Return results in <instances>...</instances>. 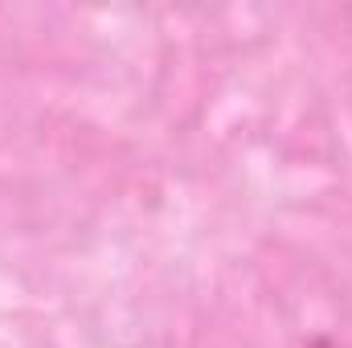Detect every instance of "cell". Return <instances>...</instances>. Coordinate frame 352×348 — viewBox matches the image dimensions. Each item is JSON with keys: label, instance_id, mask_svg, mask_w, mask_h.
<instances>
[{"label": "cell", "instance_id": "1", "mask_svg": "<svg viewBox=\"0 0 352 348\" xmlns=\"http://www.w3.org/2000/svg\"><path fill=\"white\" fill-rule=\"evenodd\" d=\"M307 348H344V345H336V340H311Z\"/></svg>", "mask_w": 352, "mask_h": 348}]
</instances>
